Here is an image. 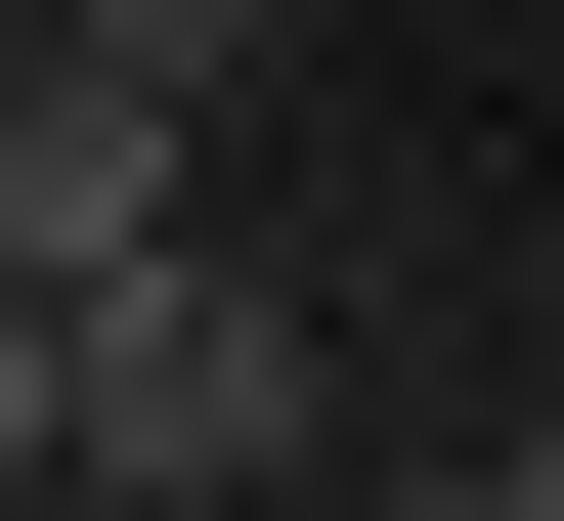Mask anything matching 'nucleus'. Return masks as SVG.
I'll list each match as a JSON object with an SVG mask.
<instances>
[{"mask_svg":"<svg viewBox=\"0 0 564 521\" xmlns=\"http://www.w3.org/2000/svg\"><path fill=\"white\" fill-rule=\"evenodd\" d=\"M478 521H564V391H521V435H478Z\"/></svg>","mask_w":564,"mask_h":521,"instance_id":"obj_5","label":"nucleus"},{"mask_svg":"<svg viewBox=\"0 0 564 521\" xmlns=\"http://www.w3.org/2000/svg\"><path fill=\"white\" fill-rule=\"evenodd\" d=\"M0 521H44V304H0Z\"/></svg>","mask_w":564,"mask_h":521,"instance_id":"obj_4","label":"nucleus"},{"mask_svg":"<svg viewBox=\"0 0 564 521\" xmlns=\"http://www.w3.org/2000/svg\"><path fill=\"white\" fill-rule=\"evenodd\" d=\"M174 218H217V87H131L44 0V44H0V304H87V261H174Z\"/></svg>","mask_w":564,"mask_h":521,"instance_id":"obj_2","label":"nucleus"},{"mask_svg":"<svg viewBox=\"0 0 564 521\" xmlns=\"http://www.w3.org/2000/svg\"><path fill=\"white\" fill-rule=\"evenodd\" d=\"M87 44H131V87H261V44H304V0H87Z\"/></svg>","mask_w":564,"mask_h":521,"instance_id":"obj_3","label":"nucleus"},{"mask_svg":"<svg viewBox=\"0 0 564 521\" xmlns=\"http://www.w3.org/2000/svg\"><path fill=\"white\" fill-rule=\"evenodd\" d=\"M261 478H304V304L217 261V218L87 261V304H44V521H261Z\"/></svg>","mask_w":564,"mask_h":521,"instance_id":"obj_1","label":"nucleus"}]
</instances>
